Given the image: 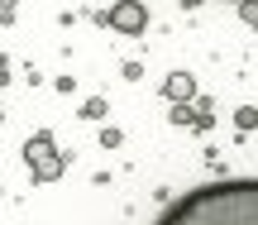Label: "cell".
<instances>
[{"instance_id": "1", "label": "cell", "mask_w": 258, "mask_h": 225, "mask_svg": "<svg viewBox=\"0 0 258 225\" xmlns=\"http://www.w3.org/2000/svg\"><path fill=\"white\" fill-rule=\"evenodd\" d=\"M158 225H258V178L191 187L158 216Z\"/></svg>"}, {"instance_id": "5", "label": "cell", "mask_w": 258, "mask_h": 225, "mask_svg": "<svg viewBox=\"0 0 258 225\" xmlns=\"http://www.w3.org/2000/svg\"><path fill=\"white\" fill-rule=\"evenodd\" d=\"M82 115H86V120H101V115H105V101H86Z\"/></svg>"}, {"instance_id": "2", "label": "cell", "mask_w": 258, "mask_h": 225, "mask_svg": "<svg viewBox=\"0 0 258 225\" xmlns=\"http://www.w3.org/2000/svg\"><path fill=\"white\" fill-rule=\"evenodd\" d=\"M24 158L34 163L38 182H53L57 173H62V158H53V134H34V139L24 144Z\"/></svg>"}, {"instance_id": "3", "label": "cell", "mask_w": 258, "mask_h": 225, "mask_svg": "<svg viewBox=\"0 0 258 225\" xmlns=\"http://www.w3.org/2000/svg\"><path fill=\"white\" fill-rule=\"evenodd\" d=\"M105 24H110L115 34H144L148 29V10L139 5V0H115V5L105 10Z\"/></svg>"}, {"instance_id": "4", "label": "cell", "mask_w": 258, "mask_h": 225, "mask_svg": "<svg viewBox=\"0 0 258 225\" xmlns=\"http://www.w3.org/2000/svg\"><path fill=\"white\" fill-rule=\"evenodd\" d=\"M163 91L172 96V101H186V96L196 91V82H191V77H186V72H172V77H167V82H163Z\"/></svg>"}, {"instance_id": "6", "label": "cell", "mask_w": 258, "mask_h": 225, "mask_svg": "<svg viewBox=\"0 0 258 225\" xmlns=\"http://www.w3.org/2000/svg\"><path fill=\"white\" fill-rule=\"evenodd\" d=\"M239 5H244V0H239Z\"/></svg>"}]
</instances>
